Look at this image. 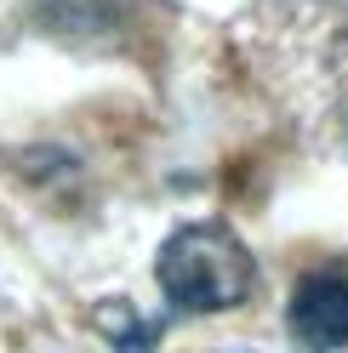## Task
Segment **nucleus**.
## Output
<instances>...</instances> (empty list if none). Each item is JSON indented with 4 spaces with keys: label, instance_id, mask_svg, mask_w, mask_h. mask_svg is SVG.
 Listing matches in <instances>:
<instances>
[{
    "label": "nucleus",
    "instance_id": "nucleus-2",
    "mask_svg": "<svg viewBox=\"0 0 348 353\" xmlns=\"http://www.w3.org/2000/svg\"><path fill=\"white\" fill-rule=\"evenodd\" d=\"M286 325H291L297 347H309V353L348 347V274H309L291 291Z\"/></svg>",
    "mask_w": 348,
    "mask_h": 353
},
{
    "label": "nucleus",
    "instance_id": "nucleus-1",
    "mask_svg": "<svg viewBox=\"0 0 348 353\" xmlns=\"http://www.w3.org/2000/svg\"><path fill=\"white\" fill-rule=\"evenodd\" d=\"M155 279L177 314H223L251 296L257 262L229 223H188L160 245Z\"/></svg>",
    "mask_w": 348,
    "mask_h": 353
}]
</instances>
